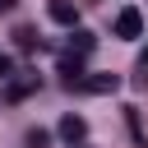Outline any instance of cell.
Returning a JSON list of instances; mask_svg holds the SVG:
<instances>
[{
  "label": "cell",
  "mask_w": 148,
  "mask_h": 148,
  "mask_svg": "<svg viewBox=\"0 0 148 148\" xmlns=\"http://www.w3.org/2000/svg\"><path fill=\"white\" fill-rule=\"evenodd\" d=\"M9 9H14V0H0V14H9Z\"/></svg>",
  "instance_id": "cell-10"
},
{
  "label": "cell",
  "mask_w": 148,
  "mask_h": 148,
  "mask_svg": "<svg viewBox=\"0 0 148 148\" xmlns=\"http://www.w3.org/2000/svg\"><path fill=\"white\" fill-rule=\"evenodd\" d=\"M9 69H14V65H9L5 56H0V79H9Z\"/></svg>",
  "instance_id": "cell-9"
},
{
  "label": "cell",
  "mask_w": 148,
  "mask_h": 148,
  "mask_svg": "<svg viewBox=\"0 0 148 148\" xmlns=\"http://www.w3.org/2000/svg\"><path fill=\"white\" fill-rule=\"evenodd\" d=\"M69 46H74L79 56H88V51L97 46V37H92V32H83V28H74V32H69Z\"/></svg>",
  "instance_id": "cell-5"
},
{
  "label": "cell",
  "mask_w": 148,
  "mask_h": 148,
  "mask_svg": "<svg viewBox=\"0 0 148 148\" xmlns=\"http://www.w3.org/2000/svg\"><path fill=\"white\" fill-rule=\"evenodd\" d=\"M139 69H143V74H139V83H148V51L139 56Z\"/></svg>",
  "instance_id": "cell-8"
},
{
  "label": "cell",
  "mask_w": 148,
  "mask_h": 148,
  "mask_svg": "<svg viewBox=\"0 0 148 148\" xmlns=\"http://www.w3.org/2000/svg\"><path fill=\"white\" fill-rule=\"evenodd\" d=\"M32 88H37V79H14V83L5 88V97L14 102V97H23V92H32Z\"/></svg>",
  "instance_id": "cell-6"
},
{
  "label": "cell",
  "mask_w": 148,
  "mask_h": 148,
  "mask_svg": "<svg viewBox=\"0 0 148 148\" xmlns=\"http://www.w3.org/2000/svg\"><path fill=\"white\" fill-rule=\"evenodd\" d=\"M46 143H51L46 130H28V148H46Z\"/></svg>",
  "instance_id": "cell-7"
},
{
  "label": "cell",
  "mask_w": 148,
  "mask_h": 148,
  "mask_svg": "<svg viewBox=\"0 0 148 148\" xmlns=\"http://www.w3.org/2000/svg\"><path fill=\"white\" fill-rule=\"evenodd\" d=\"M46 14H51V23H60V28H74V23H79V5H74V0H51Z\"/></svg>",
  "instance_id": "cell-3"
},
{
  "label": "cell",
  "mask_w": 148,
  "mask_h": 148,
  "mask_svg": "<svg viewBox=\"0 0 148 148\" xmlns=\"http://www.w3.org/2000/svg\"><path fill=\"white\" fill-rule=\"evenodd\" d=\"M83 92H97V97H106V92H116L120 88V74H83V83H79Z\"/></svg>",
  "instance_id": "cell-2"
},
{
  "label": "cell",
  "mask_w": 148,
  "mask_h": 148,
  "mask_svg": "<svg viewBox=\"0 0 148 148\" xmlns=\"http://www.w3.org/2000/svg\"><path fill=\"white\" fill-rule=\"evenodd\" d=\"M139 32H143V14H139L134 5H130V9H120V14H116V37H125V42H134Z\"/></svg>",
  "instance_id": "cell-1"
},
{
  "label": "cell",
  "mask_w": 148,
  "mask_h": 148,
  "mask_svg": "<svg viewBox=\"0 0 148 148\" xmlns=\"http://www.w3.org/2000/svg\"><path fill=\"white\" fill-rule=\"evenodd\" d=\"M83 134H88V120H83V116H74V111L60 116V139H65V143H79Z\"/></svg>",
  "instance_id": "cell-4"
}]
</instances>
